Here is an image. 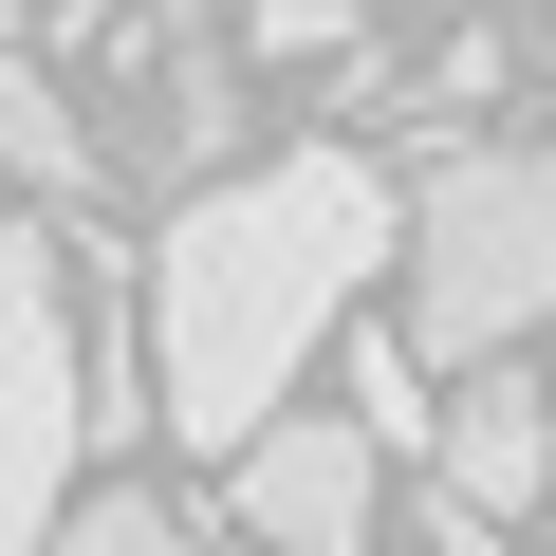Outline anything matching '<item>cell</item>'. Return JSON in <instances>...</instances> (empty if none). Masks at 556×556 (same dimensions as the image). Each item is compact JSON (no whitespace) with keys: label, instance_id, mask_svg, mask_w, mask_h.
Masks as SVG:
<instances>
[{"label":"cell","instance_id":"cell-1","mask_svg":"<svg viewBox=\"0 0 556 556\" xmlns=\"http://www.w3.org/2000/svg\"><path fill=\"white\" fill-rule=\"evenodd\" d=\"M408 260V186L371 149H278V167H204L149 241V371H167V445H241L260 408H298V371L353 334V298Z\"/></svg>","mask_w":556,"mask_h":556},{"label":"cell","instance_id":"cell-2","mask_svg":"<svg viewBox=\"0 0 556 556\" xmlns=\"http://www.w3.org/2000/svg\"><path fill=\"white\" fill-rule=\"evenodd\" d=\"M556 316V149H445L408 186V334L427 371Z\"/></svg>","mask_w":556,"mask_h":556},{"label":"cell","instance_id":"cell-3","mask_svg":"<svg viewBox=\"0 0 556 556\" xmlns=\"http://www.w3.org/2000/svg\"><path fill=\"white\" fill-rule=\"evenodd\" d=\"M93 464V371H75V241L56 223H0V556L56 538Z\"/></svg>","mask_w":556,"mask_h":556},{"label":"cell","instance_id":"cell-4","mask_svg":"<svg viewBox=\"0 0 556 556\" xmlns=\"http://www.w3.org/2000/svg\"><path fill=\"white\" fill-rule=\"evenodd\" d=\"M223 519L278 538V556H353V538L390 519V445H371L353 408H260V427L223 445Z\"/></svg>","mask_w":556,"mask_h":556},{"label":"cell","instance_id":"cell-5","mask_svg":"<svg viewBox=\"0 0 556 556\" xmlns=\"http://www.w3.org/2000/svg\"><path fill=\"white\" fill-rule=\"evenodd\" d=\"M427 464H445V482H464L501 538H519V519H556V390L519 371V334L445 371V445H427Z\"/></svg>","mask_w":556,"mask_h":556},{"label":"cell","instance_id":"cell-6","mask_svg":"<svg viewBox=\"0 0 556 556\" xmlns=\"http://www.w3.org/2000/svg\"><path fill=\"white\" fill-rule=\"evenodd\" d=\"M0 167H20L38 204H93V186H112V149H93V112H75V93H56L38 56H20V0H0Z\"/></svg>","mask_w":556,"mask_h":556},{"label":"cell","instance_id":"cell-7","mask_svg":"<svg viewBox=\"0 0 556 556\" xmlns=\"http://www.w3.org/2000/svg\"><path fill=\"white\" fill-rule=\"evenodd\" d=\"M353 427H371L390 464H427V445H445V390H427V334H353Z\"/></svg>","mask_w":556,"mask_h":556},{"label":"cell","instance_id":"cell-8","mask_svg":"<svg viewBox=\"0 0 556 556\" xmlns=\"http://www.w3.org/2000/svg\"><path fill=\"white\" fill-rule=\"evenodd\" d=\"M167 538H186V501H167V482H130V464L56 501V556H167Z\"/></svg>","mask_w":556,"mask_h":556},{"label":"cell","instance_id":"cell-9","mask_svg":"<svg viewBox=\"0 0 556 556\" xmlns=\"http://www.w3.org/2000/svg\"><path fill=\"white\" fill-rule=\"evenodd\" d=\"M353 20H371V0H241V56L298 75V56H353Z\"/></svg>","mask_w":556,"mask_h":556},{"label":"cell","instance_id":"cell-10","mask_svg":"<svg viewBox=\"0 0 556 556\" xmlns=\"http://www.w3.org/2000/svg\"><path fill=\"white\" fill-rule=\"evenodd\" d=\"M538 75H556V38H538Z\"/></svg>","mask_w":556,"mask_h":556},{"label":"cell","instance_id":"cell-11","mask_svg":"<svg viewBox=\"0 0 556 556\" xmlns=\"http://www.w3.org/2000/svg\"><path fill=\"white\" fill-rule=\"evenodd\" d=\"M0 186H20V167H0Z\"/></svg>","mask_w":556,"mask_h":556}]
</instances>
